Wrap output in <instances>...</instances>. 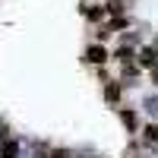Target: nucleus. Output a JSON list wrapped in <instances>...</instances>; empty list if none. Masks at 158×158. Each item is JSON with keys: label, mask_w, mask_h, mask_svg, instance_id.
Wrapping results in <instances>:
<instances>
[{"label": "nucleus", "mask_w": 158, "mask_h": 158, "mask_svg": "<svg viewBox=\"0 0 158 158\" xmlns=\"http://www.w3.org/2000/svg\"><path fill=\"white\" fill-rule=\"evenodd\" d=\"M85 60H89V63H104V60H108V48L92 44V48L85 51Z\"/></svg>", "instance_id": "nucleus-1"}, {"label": "nucleus", "mask_w": 158, "mask_h": 158, "mask_svg": "<svg viewBox=\"0 0 158 158\" xmlns=\"http://www.w3.org/2000/svg\"><path fill=\"white\" fill-rule=\"evenodd\" d=\"M139 63H142V67H158V51L155 48H142V54H139Z\"/></svg>", "instance_id": "nucleus-2"}, {"label": "nucleus", "mask_w": 158, "mask_h": 158, "mask_svg": "<svg viewBox=\"0 0 158 158\" xmlns=\"http://www.w3.org/2000/svg\"><path fill=\"white\" fill-rule=\"evenodd\" d=\"M120 120H123L127 130H136V127H139V117H136L133 111H120Z\"/></svg>", "instance_id": "nucleus-3"}, {"label": "nucleus", "mask_w": 158, "mask_h": 158, "mask_svg": "<svg viewBox=\"0 0 158 158\" xmlns=\"http://www.w3.org/2000/svg\"><path fill=\"white\" fill-rule=\"evenodd\" d=\"M117 60H120L123 67H127V63H133V51H130V44H123L120 51H117Z\"/></svg>", "instance_id": "nucleus-4"}, {"label": "nucleus", "mask_w": 158, "mask_h": 158, "mask_svg": "<svg viewBox=\"0 0 158 158\" xmlns=\"http://www.w3.org/2000/svg\"><path fill=\"white\" fill-rule=\"evenodd\" d=\"M104 98H108V101H117V98H120V85H117V82H108V89H104Z\"/></svg>", "instance_id": "nucleus-5"}, {"label": "nucleus", "mask_w": 158, "mask_h": 158, "mask_svg": "<svg viewBox=\"0 0 158 158\" xmlns=\"http://www.w3.org/2000/svg\"><path fill=\"white\" fill-rule=\"evenodd\" d=\"M85 16H89L92 22H98V19L104 16V6H92V10H85Z\"/></svg>", "instance_id": "nucleus-6"}, {"label": "nucleus", "mask_w": 158, "mask_h": 158, "mask_svg": "<svg viewBox=\"0 0 158 158\" xmlns=\"http://www.w3.org/2000/svg\"><path fill=\"white\" fill-rule=\"evenodd\" d=\"M0 158H16V142H6V146L0 149Z\"/></svg>", "instance_id": "nucleus-7"}, {"label": "nucleus", "mask_w": 158, "mask_h": 158, "mask_svg": "<svg viewBox=\"0 0 158 158\" xmlns=\"http://www.w3.org/2000/svg\"><path fill=\"white\" fill-rule=\"evenodd\" d=\"M146 142H158V127H146Z\"/></svg>", "instance_id": "nucleus-8"}, {"label": "nucleus", "mask_w": 158, "mask_h": 158, "mask_svg": "<svg viewBox=\"0 0 158 158\" xmlns=\"http://www.w3.org/2000/svg\"><path fill=\"white\" fill-rule=\"evenodd\" d=\"M152 82H155V85H158V67H155V70H152Z\"/></svg>", "instance_id": "nucleus-9"}, {"label": "nucleus", "mask_w": 158, "mask_h": 158, "mask_svg": "<svg viewBox=\"0 0 158 158\" xmlns=\"http://www.w3.org/2000/svg\"><path fill=\"white\" fill-rule=\"evenodd\" d=\"M51 158H67V152H54V155H51Z\"/></svg>", "instance_id": "nucleus-10"}, {"label": "nucleus", "mask_w": 158, "mask_h": 158, "mask_svg": "<svg viewBox=\"0 0 158 158\" xmlns=\"http://www.w3.org/2000/svg\"><path fill=\"white\" fill-rule=\"evenodd\" d=\"M155 51H158V41H155Z\"/></svg>", "instance_id": "nucleus-11"}]
</instances>
